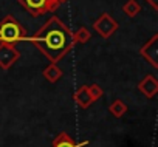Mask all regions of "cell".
I'll use <instances>...</instances> for the list:
<instances>
[{
  "instance_id": "14",
  "label": "cell",
  "mask_w": 158,
  "mask_h": 147,
  "mask_svg": "<svg viewBox=\"0 0 158 147\" xmlns=\"http://www.w3.org/2000/svg\"><path fill=\"white\" fill-rule=\"evenodd\" d=\"M87 90H89V95H90V98H92V101H93V102H95V101H98V99H101V98L104 96V90H102L98 84L87 85Z\"/></svg>"
},
{
  "instance_id": "2",
  "label": "cell",
  "mask_w": 158,
  "mask_h": 147,
  "mask_svg": "<svg viewBox=\"0 0 158 147\" xmlns=\"http://www.w3.org/2000/svg\"><path fill=\"white\" fill-rule=\"evenodd\" d=\"M27 39V30L16 20L14 16H6L0 20V42L14 43Z\"/></svg>"
},
{
  "instance_id": "12",
  "label": "cell",
  "mask_w": 158,
  "mask_h": 147,
  "mask_svg": "<svg viewBox=\"0 0 158 147\" xmlns=\"http://www.w3.org/2000/svg\"><path fill=\"white\" fill-rule=\"evenodd\" d=\"M123 11L127 17H135L141 13V5L136 2V0H127V2L123 5Z\"/></svg>"
},
{
  "instance_id": "3",
  "label": "cell",
  "mask_w": 158,
  "mask_h": 147,
  "mask_svg": "<svg viewBox=\"0 0 158 147\" xmlns=\"http://www.w3.org/2000/svg\"><path fill=\"white\" fill-rule=\"evenodd\" d=\"M17 2L33 17H40L47 13H53L59 6L57 0H17Z\"/></svg>"
},
{
  "instance_id": "11",
  "label": "cell",
  "mask_w": 158,
  "mask_h": 147,
  "mask_svg": "<svg viewBox=\"0 0 158 147\" xmlns=\"http://www.w3.org/2000/svg\"><path fill=\"white\" fill-rule=\"evenodd\" d=\"M92 37V33L89 31V28L85 27H81V28H77L74 33H73V43H87Z\"/></svg>"
},
{
  "instance_id": "13",
  "label": "cell",
  "mask_w": 158,
  "mask_h": 147,
  "mask_svg": "<svg viewBox=\"0 0 158 147\" xmlns=\"http://www.w3.org/2000/svg\"><path fill=\"white\" fill-rule=\"evenodd\" d=\"M109 110H110V113H112L115 118H121V116L126 115V112H127V105H126L121 99H115V101L109 105Z\"/></svg>"
},
{
  "instance_id": "5",
  "label": "cell",
  "mask_w": 158,
  "mask_h": 147,
  "mask_svg": "<svg viewBox=\"0 0 158 147\" xmlns=\"http://www.w3.org/2000/svg\"><path fill=\"white\" fill-rule=\"evenodd\" d=\"M19 57H20V53L14 43L0 42V68L10 70L19 60Z\"/></svg>"
},
{
  "instance_id": "4",
  "label": "cell",
  "mask_w": 158,
  "mask_h": 147,
  "mask_svg": "<svg viewBox=\"0 0 158 147\" xmlns=\"http://www.w3.org/2000/svg\"><path fill=\"white\" fill-rule=\"evenodd\" d=\"M93 30H95L102 39H109V37L118 30V22H116L109 13H102V14L93 22Z\"/></svg>"
},
{
  "instance_id": "9",
  "label": "cell",
  "mask_w": 158,
  "mask_h": 147,
  "mask_svg": "<svg viewBox=\"0 0 158 147\" xmlns=\"http://www.w3.org/2000/svg\"><path fill=\"white\" fill-rule=\"evenodd\" d=\"M74 101H76V104L81 107V108H87V107L93 102L92 98H90V95H89L87 85H82V87H79V88L76 90V93H74Z\"/></svg>"
},
{
  "instance_id": "7",
  "label": "cell",
  "mask_w": 158,
  "mask_h": 147,
  "mask_svg": "<svg viewBox=\"0 0 158 147\" xmlns=\"http://www.w3.org/2000/svg\"><path fill=\"white\" fill-rule=\"evenodd\" d=\"M138 90L149 99H152L156 93H158V81L152 76V75H147L144 76L139 84H138Z\"/></svg>"
},
{
  "instance_id": "10",
  "label": "cell",
  "mask_w": 158,
  "mask_h": 147,
  "mask_svg": "<svg viewBox=\"0 0 158 147\" xmlns=\"http://www.w3.org/2000/svg\"><path fill=\"white\" fill-rule=\"evenodd\" d=\"M44 78L48 81V82H51V84H54V82H57L60 78H62V75H64V71L59 68V65L57 63H50L45 70H44Z\"/></svg>"
},
{
  "instance_id": "1",
  "label": "cell",
  "mask_w": 158,
  "mask_h": 147,
  "mask_svg": "<svg viewBox=\"0 0 158 147\" xmlns=\"http://www.w3.org/2000/svg\"><path fill=\"white\" fill-rule=\"evenodd\" d=\"M30 42L34 43L51 63L62 60L74 47L73 33L57 16H51L37 30V33L30 37Z\"/></svg>"
},
{
  "instance_id": "6",
  "label": "cell",
  "mask_w": 158,
  "mask_h": 147,
  "mask_svg": "<svg viewBox=\"0 0 158 147\" xmlns=\"http://www.w3.org/2000/svg\"><path fill=\"white\" fill-rule=\"evenodd\" d=\"M139 54L153 67L158 68V34L152 36L139 50Z\"/></svg>"
},
{
  "instance_id": "16",
  "label": "cell",
  "mask_w": 158,
  "mask_h": 147,
  "mask_svg": "<svg viewBox=\"0 0 158 147\" xmlns=\"http://www.w3.org/2000/svg\"><path fill=\"white\" fill-rule=\"evenodd\" d=\"M57 2H59V5H60V3H65L67 0H57Z\"/></svg>"
},
{
  "instance_id": "8",
  "label": "cell",
  "mask_w": 158,
  "mask_h": 147,
  "mask_svg": "<svg viewBox=\"0 0 158 147\" xmlns=\"http://www.w3.org/2000/svg\"><path fill=\"white\" fill-rule=\"evenodd\" d=\"M87 142H89V141H84V142L76 144L74 139H73L68 133L60 132V133L54 138V141H53V147H84Z\"/></svg>"
},
{
  "instance_id": "15",
  "label": "cell",
  "mask_w": 158,
  "mask_h": 147,
  "mask_svg": "<svg viewBox=\"0 0 158 147\" xmlns=\"http://www.w3.org/2000/svg\"><path fill=\"white\" fill-rule=\"evenodd\" d=\"M146 2L152 6L153 11H158V0H146Z\"/></svg>"
}]
</instances>
